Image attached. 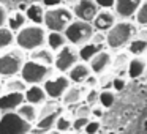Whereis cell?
<instances>
[{
	"mask_svg": "<svg viewBox=\"0 0 147 134\" xmlns=\"http://www.w3.org/2000/svg\"><path fill=\"white\" fill-rule=\"evenodd\" d=\"M136 33H138L136 25L133 22H130V21L123 19L120 22H115L106 32V46L109 49H114V51L123 49L136 36Z\"/></svg>",
	"mask_w": 147,
	"mask_h": 134,
	"instance_id": "1",
	"label": "cell"
},
{
	"mask_svg": "<svg viewBox=\"0 0 147 134\" xmlns=\"http://www.w3.org/2000/svg\"><path fill=\"white\" fill-rule=\"evenodd\" d=\"M46 35L48 30L45 25L40 24L24 25L19 32H16V46L26 52H30L46 44Z\"/></svg>",
	"mask_w": 147,
	"mask_h": 134,
	"instance_id": "2",
	"label": "cell"
},
{
	"mask_svg": "<svg viewBox=\"0 0 147 134\" xmlns=\"http://www.w3.org/2000/svg\"><path fill=\"white\" fill-rule=\"evenodd\" d=\"M26 60H27L26 51L19 49L18 46L0 51V77L8 79V77L13 76H19L21 68L26 63Z\"/></svg>",
	"mask_w": 147,
	"mask_h": 134,
	"instance_id": "3",
	"label": "cell"
},
{
	"mask_svg": "<svg viewBox=\"0 0 147 134\" xmlns=\"http://www.w3.org/2000/svg\"><path fill=\"white\" fill-rule=\"evenodd\" d=\"M73 21H74L73 10L59 5V7L54 8H48V11H45L43 25L46 27L48 32H63Z\"/></svg>",
	"mask_w": 147,
	"mask_h": 134,
	"instance_id": "4",
	"label": "cell"
},
{
	"mask_svg": "<svg viewBox=\"0 0 147 134\" xmlns=\"http://www.w3.org/2000/svg\"><path fill=\"white\" fill-rule=\"evenodd\" d=\"M52 74H54L52 66H48V65H43V63H38V62L27 58L26 63L21 68L19 76L27 85H35V84L43 85Z\"/></svg>",
	"mask_w": 147,
	"mask_h": 134,
	"instance_id": "5",
	"label": "cell"
},
{
	"mask_svg": "<svg viewBox=\"0 0 147 134\" xmlns=\"http://www.w3.org/2000/svg\"><path fill=\"white\" fill-rule=\"evenodd\" d=\"M93 33H95V29H93L92 22H87V21H81L76 19L63 30V35L67 38V41L70 44L76 46V48H81L82 44L89 43L92 40Z\"/></svg>",
	"mask_w": 147,
	"mask_h": 134,
	"instance_id": "6",
	"label": "cell"
},
{
	"mask_svg": "<svg viewBox=\"0 0 147 134\" xmlns=\"http://www.w3.org/2000/svg\"><path fill=\"white\" fill-rule=\"evenodd\" d=\"M33 125L24 120L16 111L0 115V134H30Z\"/></svg>",
	"mask_w": 147,
	"mask_h": 134,
	"instance_id": "7",
	"label": "cell"
},
{
	"mask_svg": "<svg viewBox=\"0 0 147 134\" xmlns=\"http://www.w3.org/2000/svg\"><path fill=\"white\" fill-rule=\"evenodd\" d=\"M79 62V51H78L76 46L73 44H65L63 48H60L57 52H55L54 57V66L59 73L67 74L74 65Z\"/></svg>",
	"mask_w": 147,
	"mask_h": 134,
	"instance_id": "8",
	"label": "cell"
},
{
	"mask_svg": "<svg viewBox=\"0 0 147 134\" xmlns=\"http://www.w3.org/2000/svg\"><path fill=\"white\" fill-rule=\"evenodd\" d=\"M71 85V80L67 74L60 73V74H52L45 84H43V88H45L46 95L49 99H60L63 96V93L68 90V87Z\"/></svg>",
	"mask_w": 147,
	"mask_h": 134,
	"instance_id": "9",
	"label": "cell"
},
{
	"mask_svg": "<svg viewBox=\"0 0 147 134\" xmlns=\"http://www.w3.org/2000/svg\"><path fill=\"white\" fill-rule=\"evenodd\" d=\"M98 11L100 7L95 0H78L73 7L74 17L81 21H87V22H92Z\"/></svg>",
	"mask_w": 147,
	"mask_h": 134,
	"instance_id": "10",
	"label": "cell"
},
{
	"mask_svg": "<svg viewBox=\"0 0 147 134\" xmlns=\"http://www.w3.org/2000/svg\"><path fill=\"white\" fill-rule=\"evenodd\" d=\"M112 60H114V57H112L111 52L103 49V51H100L98 54H95L90 58L89 66H90V70H92L93 74L101 76V74H105L106 71L112 66Z\"/></svg>",
	"mask_w": 147,
	"mask_h": 134,
	"instance_id": "11",
	"label": "cell"
},
{
	"mask_svg": "<svg viewBox=\"0 0 147 134\" xmlns=\"http://www.w3.org/2000/svg\"><path fill=\"white\" fill-rule=\"evenodd\" d=\"M26 101L24 93L19 92H2L0 93V112H11L16 111L22 103Z\"/></svg>",
	"mask_w": 147,
	"mask_h": 134,
	"instance_id": "12",
	"label": "cell"
},
{
	"mask_svg": "<svg viewBox=\"0 0 147 134\" xmlns=\"http://www.w3.org/2000/svg\"><path fill=\"white\" fill-rule=\"evenodd\" d=\"M87 87L82 85V84H71L68 87V90L63 93L62 96V104L63 106H76L81 104L84 101V96H86Z\"/></svg>",
	"mask_w": 147,
	"mask_h": 134,
	"instance_id": "13",
	"label": "cell"
},
{
	"mask_svg": "<svg viewBox=\"0 0 147 134\" xmlns=\"http://www.w3.org/2000/svg\"><path fill=\"white\" fill-rule=\"evenodd\" d=\"M141 2L142 0H115L114 2L115 13L122 19H128V17L134 16V13L138 11Z\"/></svg>",
	"mask_w": 147,
	"mask_h": 134,
	"instance_id": "14",
	"label": "cell"
},
{
	"mask_svg": "<svg viewBox=\"0 0 147 134\" xmlns=\"http://www.w3.org/2000/svg\"><path fill=\"white\" fill-rule=\"evenodd\" d=\"M114 24H115V14L109 10L98 11L95 19L92 21V25L96 32H108Z\"/></svg>",
	"mask_w": 147,
	"mask_h": 134,
	"instance_id": "15",
	"label": "cell"
},
{
	"mask_svg": "<svg viewBox=\"0 0 147 134\" xmlns=\"http://www.w3.org/2000/svg\"><path fill=\"white\" fill-rule=\"evenodd\" d=\"M60 114H62V109H57V111L38 115V120L33 123V128H35L36 131H40V133H46V131H49V129H54L55 121H57V118Z\"/></svg>",
	"mask_w": 147,
	"mask_h": 134,
	"instance_id": "16",
	"label": "cell"
},
{
	"mask_svg": "<svg viewBox=\"0 0 147 134\" xmlns=\"http://www.w3.org/2000/svg\"><path fill=\"white\" fill-rule=\"evenodd\" d=\"M92 74V70H90L89 63L87 62H78L73 68L67 73V76L70 77L71 84H84L86 79Z\"/></svg>",
	"mask_w": 147,
	"mask_h": 134,
	"instance_id": "17",
	"label": "cell"
},
{
	"mask_svg": "<svg viewBox=\"0 0 147 134\" xmlns=\"http://www.w3.org/2000/svg\"><path fill=\"white\" fill-rule=\"evenodd\" d=\"M24 96H26V103H30V104H35V106H43L46 101H48V95H46L43 85H29L24 92Z\"/></svg>",
	"mask_w": 147,
	"mask_h": 134,
	"instance_id": "18",
	"label": "cell"
},
{
	"mask_svg": "<svg viewBox=\"0 0 147 134\" xmlns=\"http://www.w3.org/2000/svg\"><path fill=\"white\" fill-rule=\"evenodd\" d=\"M54 57H55V52L51 51L49 48H45V46L30 51V60L38 62V63H43V65H48V66L54 65Z\"/></svg>",
	"mask_w": 147,
	"mask_h": 134,
	"instance_id": "19",
	"label": "cell"
},
{
	"mask_svg": "<svg viewBox=\"0 0 147 134\" xmlns=\"http://www.w3.org/2000/svg\"><path fill=\"white\" fill-rule=\"evenodd\" d=\"M146 68H147V60L144 57H131L130 62H128V66H127L128 76L131 79H136V77L142 76Z\"/></svg>",
	"mask_w": 147,
	"mask_h": 134,
	"instance_id": "20",
	"label": "cell"
},
{
	"mask_svg": "<svg viewBox=\"0 0 147 134\" xmlns=\"http://www.w3.org/2000/svg\"><path fill=\"white\" fill-rule=\"evenodd\" d=\"M16 112L24 118L27 120L29 123H35L38 120V114H40V106H35V104H30V103H26L24 101L19 107L16 109Z\"/></svg>",
	"mask_w": 147,
	"mask_h": 134,
	"instance_id": "21",
	"label": "cell"
},
{
	"mask_svg": "<svg viewBox=\"0 0 147 134\" xmlns=\"http://www.w3.org/2000/svg\"><path fill=\"white\" fill-rule=\"evenodd\" d=\"M27 21H29V19H27L26 13L21 11V10H16V11H13L11 14H8L7 27H8V29H11L14 33H16V32H19L24 25H27Z\"/></svg>",
	"mask_w": 147,
	"mask_h": 134,
	"instance_id": "22",
	"label": "cell"
},
{
	"mask_svg": "<svg viewBox=\"0 0 147 134\" xmlns=\"http://www.w3.org/2000/svg\"><path fill=\"white\" fill-rule=\"evenodd\" d=\"M45 7L40 3H30L29 7L26 8V16L27 19L30 21V22L33 24H40V25H43V21H45Z\"/></svg>",
	"mask_w": 147,
	"mask_h": 134,
	"instance_id": "23",
	"label": "cell"
},
{
	"mask_svg": "<svg viewBox=\"0 0 147 134\" xmlns=\"http://www.w3.org/2000/svg\"><path fill=\"white\" fill-rule=\"evenodd\" d=\"M128 52L133 57H144L147 54V38L142 36H134L130 43H128Z\"/></svg>",
	"mask_w": 147,
	"mask_h": 134,
	"instance_id": "24",
	"label": "cell"
},
{
	"mask_svg": "<svg viewBox=\"0 0 147 134\" xmlns=\"http://www.w3.org/2000/svg\"><path fill=\"white\" fill-rule=\"evenodd\" d=\"M78 51H79V60L89 63L93 55L98 54L100 51H103V46L96 44V43H93V41H89V43H86V44H82L81 48H78Z\"/></svg>",
	"mask_w": 147,
	"mask_h": 134,
	"instance_id": "25",
	"label": "cell"
},
{
	"mask_svg": "<svg viewBox=\"0 0 147 134\" xmlns=\"http://www.w3.org/2000/svg\"><path fill=\"white\" fill-rule=\"evenodd\" d=\"M67 43L68 41L65 38L63 32H48V35H46V44L54 52H57L60 48H63Z\"/></svg>",
	"mask_w": 147,
	"mask_h": 134,
	"instance_id": "26",
	"label": "cell"
},
{
	"mask_svg": "<svg viewBox=\"0 0 147 134\" xmlns=\"http://www.w3.org/2000/svg\"><path fill=\"white\" fill-rule=\"evenodd\" d=\"M16 44V33L11 29H8L7 25L0 27V51L10 49Z\"/></svg>",
	"mask_w": 147,
	"mask_h": 134,
	"instance_id": "27",
	"label": "cell"
},
{
	"mask_svg": "<svg viewBox=\"0 0 147 134\" xmlns=\"http://www.w3.org/2000/svg\"><path fill=\"white\" fill-rule=\"evenodd\" d=\"M27 87H29V85L21 79V76H13V77H8L7 82L3 84V92H19V93H24Z\"/></svg>",
	"mask_w": 147,
	"mask_h": 134,
	"instance_id": "28",
	"label": "cell"
},
{
	"mask_svg": "<svg viewBox=\"0 0 147 134\" xmlns=\"http://www.w3.org/2000/svg\"><path fill=\"white\" fill-rule=\"evenodd\" d=\"M115 103V92L112 88H106V90H100L98 93V104L103 109H111Z\"/></svg>",
	"mask_w": 147,
	"mask_h": 134,
	"instance_id": "29",
	"label": "cell"
},
{
	"mask_svg": "<svg viewBox=\"0 0 147 134\" xmlns=\"http://www.w3.org/2000/svg\"><path fill=\"white\" fill-rule=\"evenodd\" d=\"M71 123H73V118H70L65 114H60L57 118V121H55L54 128L59 133H67V131H71Z\"/></svg>",
	"mask_w": 147,
	"mask_h": 134,
	"instance_id": "30",
	"label": "cell"
},
{
	"mask_svg": "<svg viewBox=\"0 0 147 134\" xmlns=\"http://www.w3.org/2000/svg\"><path fill=\"white\" fill-rule=\"evenodd\" d=\"M136 17V24L141 27H147V0H142L138 8V11L134 13Z\"/></svg>",
	"mask_w": 147,
	"mask_h": 134,
	"instance_id": "31",
	"label": "cell"
},
{
	"mask_svg": "<svg viewBox=\"0 0 147 134\" xmlns=\"http://www.w3.org/2000/svg\"><path fill=\"white\" fill-rule=\"evenodd\" d=\"M98 93H100L98 88H87L86 96H84V103L89 104L90 107L95 106V104H98Z\"/></svg>",
	"mask_w": 147,
	"mask_h": 134,
	"instance_id": "32",
	"label": "cell"
},
{
	"mask_svg": "<svg viewBox=\"0 0 147 134\" xmlns=\"http://www.w3.org/2000/svg\"><path fill=\"white\" fill-rule=\"evenodd\" d=\"M90 118L89 117H73V123H71V129H74L76 133H81L84 131L86 125L89 123Z\"/></svg>",
	"mask_w": 147,
	"mask_h": 134,
	"instance_id": "33",
	"label": "cell"
},
{
	"mask_svg": "<svg viewBox=\"0 0 147 134\" xmlns=\"http://www.w3.org/2000/svg\"><path fill=\"white\" fill-rule=\"evenodd\" d=\"M128 62H130V58L127 57V54H123V55H119V57H115L114 60H112V63H115V65H114V68H115L117 71H122V70L127 71Z\"/></svg>",
	"mask_w": 147,
	"mask_h": 134,
	"instance_id": "34",
	"label": "cell"
},
{
	"mask_svg": "<svg viewBox=\"0 0 147 134\" xmlns=\"http://www.w3.org/2000/svg\"><path fill=\"white\" fill-rule=\"evenodd\" d=\"M73 117H89L90 118V106L86 104V103L84 104H76Z\"/></svg>",
	"mask_w": 147,
	"mask_h": 134,
	"instance_id": "35",
	"label": "cell"
},
{
	"mask_svg": "<svg viewBox=\"0 0 147 134\" xmlns=\"http://www.w3.org/2000/svg\"><path fill=\"white\" fill-rule=\"evenodd\" d=\"M100 131V123L96 120H89V123L84 128V133L86 134H96Z\"/></svg>",
	"mask_w": 147,
	"mask_h": 134,
	"instance_id": "36",
	"label": "cell"
},
{
	"mask_svg": "<svg viewBox=\"0 0 147 134\" xmlns=\"http://www.w3.org/2000/svg\"><path fill=\"white\" fill-rule=\"evenodd\" d=\"M125 84H127V79L123 76H114V79H112V90H123Z\"/></svg>",
	"mask_w": 147,
	"mask_h": 134,
	"instance_id": "37",
	"label": "cell"
},
{
	"mask_svg": "<svg viewBox=\"0 0 147 134\" xmlns=\"http://www.w3.org/2000/svg\"><path fill=\"white\" fill-rule=\"evenodd\" d=\"M98 82H100L98 76L92 73V74H90V76L86 79V82H84V85H86L87 88H98Z\"/></svg>",
	"mask_w": 147,
	"mask_h": 134,
	"instance_id": "38",
	"label": "cell"
},
{
	"mask_svg": "<svg viewBox=\"0 0 147 134\" xmlns=\"http://www.w3.org/2000/svg\"><path fill=\"white\" fill-rule=\"evenodd\" d=\"M103 114H105V109H103L100 104H95V106L90 107V117H93V118L98 120V118L103 117Z\"/></svg>",
	"mask_w": 147,
	"mask_h": 134,
	"instance_id": "39",
	"label": "cell"
},
{
	"mask_svg": "<svg viewBox=\"0 0 147 134\" xmlns=\"http://www.w3.org/2000/svg\"><path fill=\"white\" fill-rule=\"evenodd\" d=\"M7 19H8V11L3 5L0 3V27L7 25Z\"/></svg>",
	"mask_w": 147,
	"mask_h": 134,
	"instance_id": "40",
	"label": "cell"
},
{
	"mask_svg": "<svg viewBox=\"0 0 147 134\" xmlns=\"http://www.w3.org/2000/svg\"><path fill=\"white\" fill-rule=\"evenodd\" d=\"M96 3H98L100 8H105V10H109V8L114 7V2L115 0H95Z\"/></svg>",
	"mask_w": 147,
	"mask_h": 134,
	"instance_id": "41",
	"label": "cell"
},
{
	"mask_svg": "<svg viewBox=\"0 0 147 134\" xmlns=\"http://www.w3.org/2000/svg\"><path fill=\"white\" fill-rule=\"evenodd\" d=\"M62 2H63V0H43V7H46V8H54V7L62 5Z\"/></svg>",
	"mask_w": 147,
	"mask_h": 134,
	"instance_id": "42",
	"label": "cell"
},
{
	"mask_svg": "<svg viewBox=\"0 0 147 134\" xmlns=\"http://www.w3.org/2000/svg\"><path fill=\"white\" fill-rule=\"evenodd\" d=\"M63 2H65V3H76V2H78V0H63Z\"/></svg>",
	"mask_w": 147,
	"mask_h": 134,
	"instance_id": "43",
	"label": "cell"
},
{
	"mask_svg": "<svg viewBox=\"0 0 147 134\" xmlns=\"http://www.w3.org/2000/svg\"><path fill=\"white\" fill-rule=\"evenodd\" d=\"M3 92V82H2V77H0V93Z\"/></svg>",
	"mask_w": 147,
	"mask_h": 134,
	"instance_id": "44",
	"label": "cell"
},
{
	"mask_svg": "<svg viewBox=\"0 0 147 134\" xmlns=\"http://www.w3.org/2000/svg\"><path fill=\"white\" fill-rule=\"evenodd\" d=\"M62 134H74V133H71V131H67V133H62Z\"/></svg>",
	"mask_w": 147,
	"mask_h": 134,
	"instance_id": "45",
	"label": "cell"
},
{
	"mask_svg": "<svg viewBox=\"0 0 147 134\" xmlns=\"http://www.w3.org/2000/svg\"><path fill=\"white\" fill-rule=\"evenodd\" d=\"M0 115H2V112H0Z\"/></svg>",
	"mask_w": 147,
	"mask_h": 134,
	"instance_id": "46",
	"label": "cell"
},
{
	"mask_svg": "<svg viewBox=\"0 0 147 134\" xmlns=\"http://www.w3.org/2000/svg\"><path fill=\"white\" fill-rule=\"evenodd\" d=\"M30 134H32V133H30Z\"/></svg>",
	"mask_w": 147,
	"mask_h": 134,
	"instance_id": "47",
	"label": "cell"
}]
</instances>
